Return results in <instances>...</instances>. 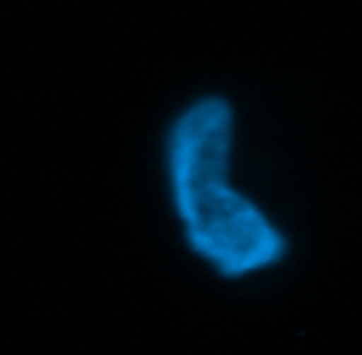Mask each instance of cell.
Returning a JSON list of instances; mask_svg holds the SVG:
<instances>
[{"instance_id": "1", "label": "cell", "mask_w": 362, "mask_h": 355, "mask_svg": "<svg viewBox=\"0 0 362 355\" xmlns=\"http://www.w3.org/2000/svg\"><path fill=\"white\" fill-rule=\"evenodd\" d=\"M238 112L225 96H199L173 116L164 173L173 215L192 256L221 279H250L288 256V237L234 183Z\"/></svg>"}]
</instances>
